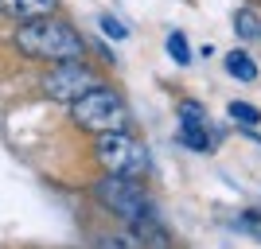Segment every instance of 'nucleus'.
Masks as SVG:
<instances>
[{"label":"nucleus","mask_w":261,"mask_h":249,"mask_svg":"<svg viewBox=\"0 0 261 249\" xmlns=\"http://www.w3.org/2000/svg\"><path fill=\"white\" fill-rule=\"evenodd\" d=\"M16 51L39 63H78L82 59V35L70 23L55 20V16H39V20L16 23Z\"/></svg>","instance_id":"1"},{"label":"nucleus","mask_w":261,"mask_h":249,"mask_svg":"<svg viewBox=\"0 0 261 249\" xmlns=\"http://www.w3.org/2000/svg\"><path fill=\"white\" fill-rule=\"evenodd\" d=\"M70 117H74L78 129L94 132V136H101V132H125V125H129V105L121 101L117 90L94 86L90 94H82V98L70 105Z\"/></svg>","instance_id":"2"},{"label":"nucleus","mask_w":261,"mask_h":249,"mask_svg":"<svg viewBox=\"0 0 261 249\" xmlns=\"http://www.w3.org/2000/svg\"><path fill=\"white\" fill-rule=\"evenodd\" d=\"M94 195H98V203L106 206V210H113V214H117L121 222H129V226H137L141 218L156 214L148 195H144V187L125 179V175H106V179H98V183H94Z\"/></svg>","instance_id":"3"},{"label":"nucleus","mask_w":261,"mask_h":249,"mask_svg":"<svg viewBox=\"0 0 261 249\" xmlns=\"http://www.w3.org/2000/svg\"><path fill=\"white\" fill-rule=\"evenodd\" d=\"M94 156H98V163L109 175H125V179H137L148 168L144 144L133 141L129 132H101L98 141H94Z\"/></svg>","instance_id":"4"},{"label":"nucleus","mask_w":261,"mask_h":249,"mask_svg":"<svg viewBox=\"0 0 261 249\" xmlns=\"http://www.w3.org/2000/svg\"><path fill=\"white\" fill-rule=\"evenodd\" d=\"M98 86V78L90 74L82 63H55V70H47L43 78V94L55 101H70L74 105L82 94H90V90Z\"/></svg>","instance_id":"5"},{"label":"nucleus","mask_w":261,"mask_h":249,"mask_svg":"<svg viewBox=\"0 0 261 249\" xmlns=\"http://www.w3.org/2000/svg\"><path fill=\"white\" fill-rule=\"evenodd\" d=\"M59 8V0H0V16L23 23V20H39V16H51Z\"/></svg>","instance_id":"6"},{"label":"nucleus","mask_w":261,"mask_h":249,"mask_svg":"<svg viewBox=\"0 0 261 249\" xmlns=\"http://www.w3.org/2000/svg\"><path fill=\"white\" fill-rule=\"evenodd\" d=\"M234 32H238L246 43H257L261 39V16L253 8H238L234 12Z\"/></svg>","instance_id":"7"},{"label":"nucleus","mask_w":261,"mask_h":249,"mask_svg":"<svg viewBox=\"0 0 261 249\" xmlns=\"http://www.w3.org/2000/svg\"><path fill=\"white\" fill-rule=\"evenodd\" d=\"M226 70L238 78V82H253V78H257V63H253L246 51H230L226 54Z\"/></svg>","instance_id":"8"},{"label":"nucleus","mask_w":261,"mask_h":249,"mask_svg":"<svg viewBox=\"0 0 261 249\" xmlns=\"http://www.w3.org/2000/svg\"><path fill=\"white\" fill-rule=\"evenodd\" d=\"M98 249H144V245H141V238H137V234H133V226H129V230L101 234V238H98Z\"/></svg>","instance_id":"9"},{"label":"nucleus","mask_w":261,"mask_h":249,"mask_svg":"<svg viewBox=\"0 0 261 249\" xmlns=\"http://www.w3.org/2000/svg\"><path fill=\"white\" fill-rule=\"evenodd\" d=\"M179 141H184L187 148H195V152H207V148H211L207 125H184V132H179Z\"/></svg>","instance_id":"10"},{"label":"nucleus","mask_w":261,"mask_h":249,"mask_svg":"<svg viewBox=\"0 0 261 249\" xmlns=\"http://www.w3.org/2000/svg\"><path fill=\"white\" fill-rule=\"evenodd\" d=\"M168 54H172L179 66L191 63V47H187V35L184 32H168Z\"/></svg>","instance_id":"11"},{"label":"nucleus","mask_w":261,"mask_h":249,"mask_svg":"<svg viewBox=\"0 0 261 249\" xmlns=\"http://www.w3.org/2000/svg\"><path fill=\"white\" fill-rule=\"evenodd\" d=\"M230 117L234 121H242V125H257L261 121V113L253 105H246V101H230Z\"/></svg>","instance_id":"12"},{"label":"nucleus","mask_w":261,"mask_h":249,"mask_svg":"<svg viewBox=\"0 0 261 249\" xmlns=\"http://www.w3.org/2000/svg\"><path fill=\"white\" fill-rule=\"evenodd\" d=\"M179 121H184V125H207V113H203V105H195V101H184V105H179Z\"/></svg>","instance_id":"13"},{"label":"nucleus","mask_w":261,"mask_h":249,"mask_svg":"<svg viewBox=\"0 0 261 249\" xmlns=\"http://www.w3.org/2000/svg\"><path fill=\"white\" fill-rule=\"evenodd\" d=\"M98 23H101V32H106L109 39H125V35H129V32H125V23H121V20H113L109 12H106V16H101Z\"/></svg>","instance_id":"14"}]
</instances>
